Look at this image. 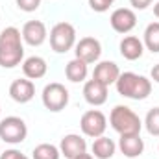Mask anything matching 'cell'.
Returning <instances> with one entry per match:
<instances>
[{
	"instance_id": "9",
	"label": "cell",
	"mask_w": 159,
	"mask_h": 159,
	"mask_svg": "<svg viewBox=\"0 0 159 159\" xmlns=\"http://www.w3.org/2000/svg\"><path fill=\"white\" fill-rule=\"evenodd\" d=\"M109 24L117 34H129L137 26V15L129 7H119L111 13Z\"/></svg>"
},
{
	"instance_id": "19",
	"label": "cell",
	"mask_w": 159,
	"mask_h": 159,
	"mask_svg": "<svg viewBox=\"0 0 159 159\" xmlns=\"http://www.w3.org/2000/svg\"><path fill=\"white\" fill-rule=\"evenodd\" d=\"M87 74H89V67H87V63L81 61V59H78V57L70 59V61L67 63V67H65V76H67L69 81H72V83L85 81Z\"/></svg>"
},
{
	"instance_id": "28",
	"label": "cell",
	"mask_w": 159,
	"mask_h": 159,
	"mask_svg": "<svg viewBox=\"0 0 159 159\" xmlns=\"http://www.w3.org/2000/svg\"><path fill=\"white\" fill-rule=\"evenodd\" d=\"M74 159H94V157H93V154H87V152H83V154L76 156Z\"/></svg>"
},
{
	"instance_id": "10",
	"label": "cell",
	"mask_w": 159,
	"mask_h": 159,
	"mask_svg": "<svg viewBox=\"0 0 159 159\" xmlns=\"http://www.w3.org/2000/svg\"><path fill=\"white\" fill-rule=\"evenodd\" d=\"M20 35H22V41L26 44L41 46L48 37V30H46L43 20H28V22H24V26L20 30Z\"/></svg>"
},
{
	"instance_id": "17",
	"label": "cell",
	"mask_w": 159,
	"mask_h": 159,
	"mask_svg": "<svg viewBox=\"0 0 159 159\" xmlns=\"http://www.w3.org/2000/svg\"><path fill=\"white\" fill-rule=\"evenodd\" d=\"M120 54H122L124 59L135 61V59H139L144 54V44H143V41L139 39V37L128 35V37H124V39L120 41Z\"/></svg>"
},
{
	"instance_id": "18",
	"label": "cell",
	"mask_w": 159,
	"mask_h": 159,
	"mask_svg": "<svg viewBox=\"0 0 159 159\" xmlns=\"http://www.w3.org/2000/svg\"><path fill=\"white\" fill-rule=\"evenodd\" d=\"M91 150H93V157L94 159H111L117 152V144H115L113 139L102 135V137H96L93 141Z\"/></svg>"
},
{
	"instance_id": "13",
	"label": "cell",
	"mask_w": 159,
	"mask_h": 159,
	"mask_svg": "<svg viewBox=\"0 0 159 159\" xmlns=\"http://www.w3.org/2000/svg\"><path fill=\"white\" fill-rule=\"evenodd\" d=\"M107 89L109 87H106L104 83H100V81H96V80H89V81H85V85H83V98H85V102L87 104H91V106H94V107H98V106H104L106 102H107Z\"/></svg>"
},
{
	"instance_id": "15",
	"label": "cell",
	"mask_w": 159,
	"mask_h": 159,
	"mask_svg": "<svg viewBox=\"0 0 159 159\" xmlns=\"http://www.w3.org/2000/svg\"><path fill=\"white\" fill-rule=\"evenodd\" d=\"M119 148L126 157H139L144 152V141L141 139V133L137 135H120Z\"/></svg>"
},
{
	"instance_id": "30",
	"label": "cell",
	"mask_w": 159,
	"mask_h": 159,
	"mask_svg": "<svg viewBox=\"0 0 159 159\" xmlns=\"http://www.w3.org/2000/svg\"><path fill=\"white\" fill-rule=\"evenodd\" d=\"M0 113H2V107H0Z\"/></svg>"
},
{
	"instance_id": "22",
	"label": "cell",
	"mask_w": 159,
	"mask_h": 159,
	"mask_svg": "<svg viewBox=\"0 0 159 159\" xmlns=\"http://www.w3.org/2000/svg\"><path fill=\"white\" fill-rule=\"evenodd\" d=\"M144 128L150 135L159 137V107H152L148 113H146V119H144Z\"/></svg>"
},
{
	"instance_id": "25",
	"label": "cell",
	"mask_w": 159,
	"mask_h": 159,
	"mask_svg": "<svg viewBox=\"0 0 159 159\" xmlns=\"http://www.w3.org/2000/svg\"><path fill=\"white\" fill-rule=\"evenodd\" d=\"M0 159H30L28 156H24L20 150H15V148H9L6 152L0 154Z\"/></svg>"
},
{
	"instance_id": "3",
	"label": "cell",
	"mask_w": 159,
	"mask_h": 159,
	"mask_svg": "<svg viewBox=\"0 0 159 159\" xmlns=\"http://www.w3.org/2000/svg\"><path fill=\"white\" fill-rule=\"evenodd\" d=\"M109 124L119 135H137L143 129V120L128 106H115L109 113Z\"/></svg>"
},
{
	"instance_id": "26",
	"label": "cell",
	"mask_w": 159,
	"mask_h": 159,
	"mask_svg": "<svg viewBox=\"0 0 159 159\" xmlns=\"http://www.w3.org/2000/svg\"><path fill=\"white\" fill-rule=\"evenodd\" d=\"M154 0H129V4H131V7L133 9H139V11H143V9H146L150 4H152Z\"/></svg>"
},
{
	"instance_id": "2",
	"label": "cell",
	"mask_w": 159,
	"mask_h": 159,
	"mask_svg": "<svg viewBox=\"0 0 159 159\" xmlns=\"http://www.w3.org/2000/svg\"><path fill=\"white\" fill-rule=\"evenodd\" d=\"M115 87H117V93L124 98L146 100L152 93V80L135 72H120Z\"/></svg>"
},
{
	"instance_id": "6",
	"label": "cell",
	"mask_w": 159,
	"mask_h": 159,
	"mask_svg": "<svg viewBox=\"0 0 159 159\" xmlns=\"http://www.w3.org/2000/svg\"><path fill=\"white\" fill-rule=\"evenodd\" d=\"M28 135V126L20 117H6L0 120V141L7 144H20Z\"/></svg>"
},
{
	"instance_id": "7",
	"label": "cell",
	"mask_w": 159,
	"mask_h": 159,
	"mask_svg": "<svg viewBox=\"0 0 159 159\" xmlns=\"http://www.w3.org/2000/svg\"><path fill=\"white\" fill-rule=\"evenodd\" d=\"M80 128H81V133L85 137L96 139V137H102L106 133V129H107V119H106V115L100 109H89V111H85L81 115Z\"/></svg>"
},
{
	"instance_id": "16",
	"label": "cell",
	"mask_w": 159,
	"mask_h": 159,
	"mask_svg": "<svg viewBox=\"0 0 159 159\" xmlns=\"http://www.w3.org/2000/svg\"><path fill=\"white\" fill-rule=\"evenodd\" d=\"M46 70H48V65H46L44 57H41V56H30L22 61V72L28 80L44 78Z\"/></svg>"
},
{
	"instance_id": "27",
	"label": "cell",
	"mask_w": 159,
	"mask_h": 159,
	"mask_svg": "<svg viewBox=\"0 0 159 159\" xmlns=\"http://www.w3.org/2000/svg\"><path fill=\"white\" fill-rule=\"evenodd\" d=\"M150 78L154 80L156 83H159V63L152 67V70H150Z\"/></svg>"
},
{
	"instance_id": "23",
	"label": "cell",
	"mask_w": 159,
	"mask_h": 159,
	"mask_svg": "<svg viewBox=\"0 0 159 159\" xmlns=\"http://www.w3.org/2000/svg\"><path fill=\"white\" fill-rule=\"evenodd\" d=\"M15 4H17V7H19L20 11H26V13H32V11H35V9H39V6H41V0H15Z\"/></svg>"
},
{
	"instance_id": "12",
	"label": "cell",
	"mask_w": 159,
	"mask_h": 159,
	"mask_svg": "<svg viewBox=\"0 0 159 159\" xmlns=\"http://www.w3.org/2000/svg\"><path fill=\"white\" fill-rule=\"evenodd\" d=\"M59 152H61L63 157L74 159L76 156L87 152V141H85L81 135H78V133H69V135H65V137L61 139V143H59Z\"/></svg>"
},
{
	"instance_id": "21",
	"label": "cell",
	"mask_w": 159,
	"mask_h": 159,
	"mask_svg": "<svg viewBox=\"0 0 159 159\" xmlns=\"http://www.w3.org/2000/svg\"><path fill=\"white\" fill-rule=\"evenodd\" d=\"M59 157H61L59 148L50 144V143H41L32 152V159H59Z\"/></svg>"
},
{
	"instance_id": "29",
	"label": "cell",
	"mask_w": 159,
	"mask_h": 159,
	"mask_svg": "<svg viewBox=\"0 0 159 159\" xmlns=\"http://www.w3.org/2000/svg\"><path fill=\"white\" fill-rule=\"evenodd\" d=\"M154 15L159 19V2H156V4H154Z\"/></svg>"
},
{
	"instance_id": "4",
	"label": "cell",
	"mask_w": 159,
	"mask_h": 159,
	"mask_svg": "<svg viewBox=\"0 0 159 159\" xmlns=\"http://www.w3.org/2000/svg\"><path fill=\"white\" fill-rule=\"evenodd\" d=\"M50 46L57 54H67L76 46V28L70 22H57L50 30Z\"/></svg>"
},
{
	"instance_id": "1",
	"label": "cell",
	"mask_w": 159,
	"mask_h": 159,
	"mask_svg": "<svg viewBox=\"0 0 159 159\" xmlns=\"http://www.w3.org/2000/svg\"><path fill=\"white\" fill-rule=\"evenodd\" d=\"M20 30L7 26L0 32V67L13 69L24 61V44Z\"/></svg>"
},
{
	"instance_id": "14",
	"label": "cell",
	"mask_w": 159,
	"mask_h": 159,
	"mask_svg": "<svg viewBox=\"0 0 159 159\" xmlns=\"http://www.w3.org/2000/svg\"><path fill=\"white\" fill-rule=\"evenodd\" d=\"M9 96L17 104H28L35 96V85L28 78H19L9 85Z\"/></svg>"
},
{
	"instance_id": "5",
	"label": "cell",
	"mask_w": 159,
	"mask_h": 159,
	"mask_svg": "<svg viewBox=\"0 0 159 159\" xmlns=\"http://www.w3.org/2000/svg\"><path fill=\"white\" fill-rule=\"evenodd\" d=\"M43 106L52 111V113H59L67 107L69 104V91L63 83H57V81H52L48 85H44L43 89Z\"/></svg>"
},
{
	"instance_id": "24",
	"label": "cell",
	"mask_w": 159,
	"mask_h": 159,
	"mask_svg": "<svg viewBox=\"0 0 159 159\" xmlns=\"http://www.w3.org/2000/svg\"><path fill=\"white\" fill-rule=\"evenodd\" d=\"M113 2H115V0H89V6H91L93 11L104 13V11H107V9L113 6Z\"/></svg>"
},
{
	"instance_id": "11",
	"label": "cell",
	"mask_w": 159,
	"mask_h": 159,
	"mask_svg": "<svg viewBox=\"0 0 159 159\" xmlns=\"http://www.w3.org/2000/svg\"><path fill=\"white\" fill-rule=\"evenodd\" d=\"M120 76V69L115 61H98L93 70V80L104 83L106 87L115 85Z\"/></svg>"
},
{
	"instance_id": "20",
	"label": "cell",
	"mask_w": 159,
	"mask_h": 159,
	"mask_svg": "<svg viewBox=\"0 0 159 159\" xmlns=\"http://www.w3.org/2000/svg\"><path fill=\"white\" fill-rule=\"evenodd\" d=\"M143 44L152 54H159V22H150L143 34Z\"/></svg>"
},
{
	"instance_id": "8",
	"label": "cell",
	"mask_w": 159,
	"mask_h": 159,
	"mask_svg": "<svg viewBox=\"0 0 159 159\" xmlns=\"http://www.w3.org/2000/svg\"><path fill=\"white\" fill-rule=\"evenodd\" d=\"M74 54L78 59L85 61L87 65L96 63L102 56V44L96 37H81L74 46Z\"/></svg>"
}]
</instances>
